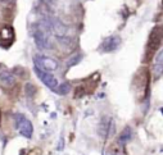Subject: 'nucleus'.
Wrapping results in <instances>:
<instances>
[{"mask_svg":"<svg viewBox=\"0 0 163 155\" xmlns=\"http://www.w3.org/2000/svg\"><path fill=\"white\" fill-rule=\"evenodd\" d=\"M60 149H63V138H60V141H59V146H58V150Z\"/></svg>","mask_w":163,"mask_h":155,"instance_id":"obj_19","label":"nucleus"},{"mask_svg":"<svg viewBox=\"0 0 163 155\" xmlns=\"http://www.w3.org/2000/svg\"><path fill=\"white\" fill-rule=\"evenodd\" d=\"M25 91L27 96H35V94L37 93V87L33 84H27L25 87Z\"/></svg>","mask_w":163,"mask_h":155,"instance_id":"obj_15","label":"nucleus"},{"mask_svg":"<svg viewBox=\"0 0 163 155\" xmlns=\"http://www.w3.org/2000/svg\"><path fill=\"white\" fill-rule=\"evenodd\" d=\"M162 4H163V0H162Z\"/></svg>","mask_w":163,"mask_h":155,"instance_id":"obj_21","label":"nucleus"},{"mask_svg":"<svg viewBox=\"0 0 163 155\" xmlns=\"http://www.w3.org/2000/svg\"><path fill=\"white\" fill-rule=\"evenodd\" d=\"M33 64L46 72H53L58 69V62L53 59V58H48V56H41V55L33 56Z\"/></svg>","mask_w":163,"mask_h":155,"instance_id":"obj_5","label":"nucleus"},{"mask_svg":"<svg viewBox=\"0 0 163 155\" xmlns=\"http://www.w3.org/2000/svg\"><path fill=\"white\" fill-rule=\"evenodd\" d=\"M114 122L111 117H103L99 122V127H98V133L100 137L107 138L109 136H112L114 133Z\"/></svg>","mask_w":163,"mask_h":155,"instance_id":"obj_6","label":"nucleus"},{"mask_svg":"<svg viewBox=\"0 0 163 155\" xmlns=\"http://www.w3.org/2000/svg\"><path fill=\"white\" fill-rule=\"evenodd\" d=\"M132 138V129L131 127H125L123 131L121 132V135H119V137H118V144L119 145H125V144H127L130 140Z\"/></svg>","mask_w":163,"mask_h":155,"instance_id":"obj_12","label":"nucleus"},{"mask_svg":"<svg viewBox=\"0 0 163 155\" xmlns=\"http://www.w3.org/2000/svg\"><path fill=\"white\" fill-rule=\"evenodd\" d=\"M50 35H48L44 31H41L40 28L33 31V40L39 50H48L51 47V42H50Z\"/></svg>","mask_w":163,"mask_h":155,"instance_id":"obj_7","label":"nucleus"},{"mask_svg":"<svg viewBox=\"0 0 163 155\" xmlns=\"http://www.w3.org/2000/svg\"><path fill=\"white\" fill-rule=\"evenodd\" d=\"M0 84H2L3 87H5V89H12V87L16 86L17 80L14 77L13 72H9V71L0 72Z\"/></svg>","mask_w":163,"mask_h":155,"instance_id":"obj_9","label":"nucleus"},{"mask_svg":"<svg viewBox=\"0 0 163 155\" xmlns=\"http://www.w3.org/2000/svg\"><path fill=\"white\" fill-rule=\"evenodd\" d=\"M163 42V26H155L149 33L148 38V55L149 58L159 49Z\"/></svg>","mask_w":163,"mask_h":155,"instance_id":"obj_2","label":"nucleus"},{"mask_svg":"<svg viewBox=\"0 0 163 155\" xmlns=\"http://www.w3.org/2000/svg\"><path fill=\"white\" fill-rule=\"evenodd\" d=\"M82 59V55L81 54H73L68 60H67V65L68 67H73V65H77L78 63Z\"/></svg>","mask_w":163,"mask_h":155,"instance_id":"obj_14","label":"nucleus"},{"mask_svg":"<svg viewBox=\"0 0 163 155\" xmlns=\"http://www.w3.org/2000/svg\"><path fill=\"white\" fill-rule=\"evenodd\" d=\"M161 110H162V113H163V109H161Z\"/></svg>","mask_w":163,"mask_h":155,"instance_id":"obj_20","label":"nucleus"},{"mask_svg":"<svg viewBox=\"0 0 163 155\" xmlns=\"http://www.w3.org/2000/svg\"><path fill=\"white\" fill-rule=\"evenodd\" d=\"M50 23H51V28H53V32H54L57 36H58V37L66 36V33H67V26L64 25L63 22L60 21L59 18H55V17H50Z\"/></svg>","mask_w":163,"mask_h":155,"instance_id":"obj_10","label":"nucleus"},{"mask_svg":"<svg viewBox=\"0 0 163 155\" xmlns=\"http://www.w3.org/2000/svg\"><path fill=\"white\" fill-rule=\"evenodd\" d=\"M132 89L140 101L146 98L148 89H149V72L146 68H140L135 74L132 80Z\"/></svg>","mask_w":163,"mask_h":155,"instance_id":"obj_1","label":"nucleus"},{"mask_svg":"<svg viewBox=\"0 0 163 155\" xmlns=\"http://www.w3.org/2000/svg\"><path fill=\"white\" fill-rule=\"evenodd\" d=\"M33 71H35L36 76L39 77V80L42 82V84L46 85L53 91L57 90V87H58L59 84H58V80L54 77V74H51V73H49V72H46V71H42L36 65H33Z\"/></svg>","mask_w":163,"mask_h":155,"instance_id":"obj_4","label":"nucleus"},{"mask_svg":"<svg viewBox=\"0 0 163 155\" xmlns=\"http://www.w3.org/2000/svg\"><path fill=\"white\" fill-rule=\"evenodd\" d=\"M86 94V89L85 86H77L75 90V98L78 99V98H82V96H85Z\"/></svg>","mask_w":163,"mask_h":155,"instance_id":"obj_16","label":"nucleus"},{"mask_svg":"<svg viewBox=\"0 0 163 155\" xmlns=\"http://www.w3.org/2000/svg\"><path fill=\"white\" fill-rule=\"evenodd\" d=\"M163 73V49L158 53L154 63V74L158 77Z\"/></svg>","mask_w":163,"mask_h":155,"instance_id":"obj_11","label":"nucleus"},{"mask_svg":"<svg viewBox=\"0 0 163 155\" xmlns=\"http://www.w3.org/2000/svg\"><path fill=\"white\" fill-rule=\"evenodd\" d=\"M107 155H123V154H122V150L118 147V145H112V147L109 149Z\"/></svg>","mask_w":163,"mask_h":155,"instance_id":"obj_17","label":"nucleus"},{"mask_svg":"<svg viewBox=\"0 0 163 155\" xmlns=\"http://www.w3.org/2000/svg\"><path fill=\"white\" fill-rule=\"evenodd\" d=\"M14 120H16V127L20 131L21 136L26 138H31L33 133V126L31 120H28L23 114H16Z\"/></svg>","mask_w":163,"mask_h":155,"instance_id":"obj_3","label":"nucleus"},{"mask_svg":"<svg viewBox=\"0 0 163 155\" xmlns=\"http://www.w3.org/2000/svg\"><path fill=\"white\" fill-rule=\"evenodd\" d=\"M44 2L46 4H49V5H54V4L57 3V0H44Z\"/></svg>","mask_w":163,"mask_h":155,"instance_id":"obj_18","label":"nucleus"},{"mask_svg":"<svg viewBox=\"0 0 163 155\" xmlns=\"http://www.w3.org/2000/svg\"><path fill=\"white\" fill-rule=\"evenodd\" d=\"M55 91L59 95H67L71 91V85L68 84V82H64V84H62V85H58Z\"/></svg>","mask_w":163,"mask_h":155,"instance_id":"obj_13","label":"nucleus"},{"mask_svg":"<svg viewBox=\"0 0 163 155\" xmlns=\"http://www.w3.org/2000/svg\"><path fill=\"white\" fill-rule=\"evenodd\" d=\"M121 45V37L119 36H109L105 40H103L102 45L99 47V51L102 53H112L118 49V46Z\"/></svg>","mask_w":163,"mask_h":155,"instance_id":"obj_8","label":"nucleus"}]
</instances>
